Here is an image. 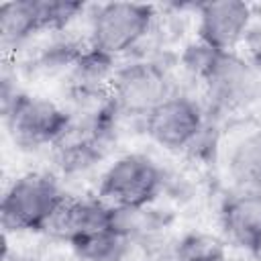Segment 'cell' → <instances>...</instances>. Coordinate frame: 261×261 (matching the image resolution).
<instances>
[{
  "instance_id": "7a4b0ae2",
  "label": "cell",
  "mask_w": 261,
  "mask_h": 261,
  "mask_svg": "<svg viewBox=\"0 0 261 261\" xmlns=\"http://www.w3.org/2000/svg\"><path fill=\"white\" fill-rule=\"evenodd\" d=\"M67 194L47 173L16 177L2 196L0 222L6 232H45Z\"/></svg>"
},
{
  "instance_id": "9a60e30c",
  "label": "cell",
  "mask_w": 261,
  "mask_h": 261,
  "mask_svg": "<svg viewBox=\"0 0 261 261\" xmlns=\"http://www.w3.org/2000/svg\"><path fill=\"white\" fill-rule=\"evenodd\" d=\"M251 255H253V259L255 261H261V230L257 232V237L253 239V243L249 245V249H247Z\"/></svg>"
},
{
  "instance_id": "9c48e42d",
  "label": "cell",
  "mask_w": 261,
  "mask_h": 261,
  "mask_svg": "<svg viewBox=\"0 0 261 261\" xmlns=\"http://www.w3.org/2000/svg\"><path fill=\"white\" fill-rule=\"evenodd\" d=\"M112 222H114V208L104 200H100L98 196L96 198L65 196L59 208L55 210L45 232L65 243H71L82 234L102 228H114Z\"/></svg>"
},
{
  "instance_id": "7c38bea8",
  "label": "cell",
  "mask_w": 261,
  "mask_h": 261,
  "mask_svg": "<svg viewBox=\"0 0 261 261\" xmlns=\"http://www.w3.org/2000/svg\"><path fill=\"white\" fill-rule=\"evenodd\" d=\"M226 167L237 188L261 190V130H255L232 145Z\"/></svg>"
},
{
  "instance_id": "5bb4252c",
  "label": "cell",
  "mask_w": 261,
  "mask_h": 261,
  "mask_svg": "<svg viewBox=\"0 0 261 261\" xmlns=\"http://www.w3.org/2000/svg\"><path fill=\"white\" fill-rule=\"evenodd\" d=\"M224 243L208 232H188L175 245V261H224Z\"/></svg>"
},
{
  "instance_id": "277c9868",
  "label": "cell",
  "mask_w": 261,
  "mask_h": 261,
  "mask_svg": "<svg viewBox=\"0 0 261 261\" xmlns=\"http://www.w3.org/2000/svg\"><path fill=\"white\" fill-rule=\"evenodd\" d=\"M155 8L141 2L98 4L90 16L88 45L116 59L135 49L151 31Z\"/></svg>"
},
{
  "instance_id": "ba28073f",
  "label": "cell",
  "mask_w": 261,
  "mask_h": 261,
  "mask_svg": "<svg viewBox=\"0 0 261 261\" xmlns=\"http://www.w3.org/2000/svg\"><path fill=\"white\" fill-rule=\"evenodd\" d=\"M198 12V41L214 51H234L251 31L253 8L241 0L202 2Z\"/></svg>"
},
{
  "instance_id": "8992f818",
  "label": "cell",
  "mask_w": 261,
  "mask_h": 261,
  "mask_svg": "<svg viewBox=\"0 0 261 261\" xmlns=\"http://www.w3.org/2000/svg\"><path fill=\"white\" fill-rule=\"evenodd\" d=\"M169 71L157 61H133L114 71L110 96L120 114L145 118L171 96Z\"/></svg>"
},
{
  "instance_id": "8fae6325",
  "label": "cell",
  "mask_w": 261,
  "mask_h": 261,
  "mask_svg": "<svg viewBox=\"0 0 261 261\" xmlns=\"http://www.w3.org/2000/svg\"><path fill=\"white\" fill-rule=\"evenodd\" d=\"M43 33L39 0H10L0 4V39L6 49H16Z\"/></svg>"
},
{
  "instance_id": "52a82bcc",
  "label": "cell",
  "mask_w": 261,
  "mask_h": 261,
  "mask_svg": "<svg viewBox=\"0 0 261 261\" xmlns=\"http://www.w3.org/2000/svg\"><path fill=\"white\" fill-rule=\"evenodd\" d=\"M145 133L153 143L167 151L190 149L204 130V114L196 100L171 94L143 118Z\"/></svg>"
},
{
  "instance_id": "3957f363",
  "label": "cell",
  "mask_w": 261,
  "mask_h": 261,
  "mask_svg": "<svg viewBox=\"0 0 261 261\" xmlns=\"http://www.w3.org/2000/svg\"><path fill=\"white\" fill-rule=\"evenodd\" d=\"M2 112L8 135L24 149L53 147L73 122L71 112L53 100L18 90L4 94Z\"/></svg>"
},
{
  "instance_id": "5b68a950",
  "label": "cell",
  "mask_w": 261,
  "mask_h": 261,
  "mask_svg": "<svg viewBox=\"0 0 261 261\" xmlns=\"http://www.w3.org/2000/svg\"><path fill=\"white\" fill-rule=\"evenodd\" d=\"M163 188V173L157 163L141 153L118 157L100 177L98 198L114 208H149Z\"/></svg>"
},
{
  "instance_id": "6da1fadb",
  "label": "cell",
  "mask_w": 261,
  "mask_h": 261,
  "mask_svg": "<svg viewBox=\"0 0 261 261\" xmlns=\"http://www.w3.org/2000/svg\"><path fill=\"white\" fill-rule=\"evenodd\" d=\"M181 61L202 80L210 104L218 110L247 106L257 94L255 67L237 51H214L198 41L186 49Z\"/></svg>"
},
{
  "instance_id": "4fadbf2b",
  "label": "cell",
  "mask_w": 261,
  "mask_h": 261,
  "mask_svg": "<svg viewBox=\"0 0 261 261\" xmlns=\"http://www.w3.org/2000/svg\"><path fill=\"white\" fill-rule=\"evenodd\" d=\"M67 245L80 261H122L128 251V239L114 228L82 234Z\"/></svg>"
},
{
  "instance_id": "30bf717a",
  "label": "cell",
  "mask_w": 261,
  "mask_h": 261,
  "mask_svg": "<svg viewBox=\"0 0 261 261\" xmlns=\"http://www.w3.org/2000/svg\"><path fill=\"white\" fill-rule=\"evenodd\" d=\"M220 226L230 243L249 249L261 230V190H241L226 194L220 204Z\"/></svg>"
}]
</instances>
